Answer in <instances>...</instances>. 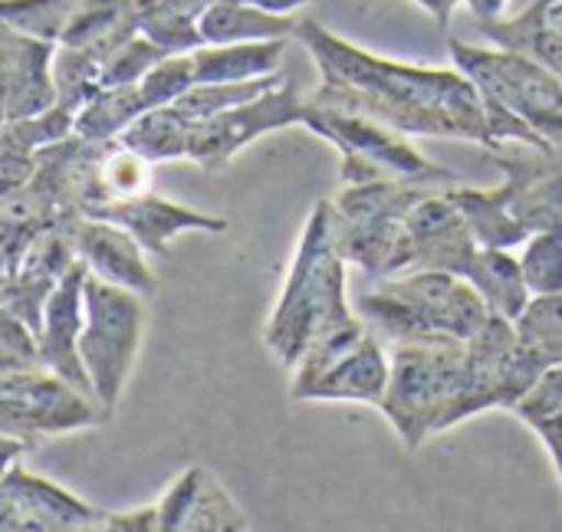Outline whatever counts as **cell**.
Segmentation results:
<instances>
[{"instance_id":"obj_47","label":"cell","mask_w":562,"mask_h":532,"mask_svg":"<svg viewBox=\"0 0 562 532\" xmlns=\"http://www.w3.org/2000/svg\"><path fill=\"white\" fill-rule=\"evenodd\" d=\"M244 3H254V7L270 10V13H296V10H303V7H310L316 0H244Z\"/></svg>"},{"instance_id":"obj_24","label":"cell","mask_w":562,"mask_h":532,"mask_svg":"<svg viewBox=\"0 0 562 532\" xmlns=\"http://www.w3.org/2000/svg\"><path fill=\"white\" fill-rule=\"evenodd\" d=\"M428 191H435V184L402 178L342 184V191L333 197V207L339 217L349 220H405Z\"/></svg>"},{"instance_id":"obj_22","label":"cell","mask_w":562,"mask_h":532,"mask_svg":"<svg viewBox=\"0 0 562 532\" xmlns=\"http://www.w3.org/2000/svg\"><path fill=\"white\" fill-rule=\"evenodd\" d=\"M204 43H250V39H293L300 16L270 13L244 0H214L201 16Z\"/></svg>"},{"instance_id":"obj_36","label":"cell","mask_w":562,"mask_h":532,"mask_svg":"<svg viewBox=\"0 0 562 532\" xmlns=\"http://www.w3.org/2000/svg\"><path fill=\"white\" fill-rule=\"evenodd\" d=\"M191 86H198L191 53H168L161 63H155V66L138 79V92H142V99L148 102V109L178 102Z\"/></svg>"},{"instance_id":"obj_31","label":"cell","mask_w":562,"mask_h":532,"mask_svg":"<svg viewBox=\"0 0 562 532\" xmlns=\"http://www.w3.org/2000/svg\"><path fill=\"white\" fill-rule=\"evenodd\" d=\"M66 135H72V112L53 102L46 112L23 115V118H10L0 128V151L36 155L40 148H46V145L66 138Z\"/></svg>"},{"instance_id":"obj_51","label":"cell","mask_w":562,"mask_h":532,"mask_svg":"<svg viewBox=\"0 0 562 532\" xmlns=\"http://www.w3.org/2000/svg\"><path fill=\"white\" fill-rule=\"evenodd\" d=\"M527 3H530V0H520V3H517V7H527ZM517 7H514V10H517Z\"/></svg>"},{"instance_id":"obj_13","label":"cell","mask_w":562,"mask_h":532,"mask_svg":"<svg viewBox=\"0 0 562 532\" xmlns=\"http://www.w3.org/2000/svg\"><path fill=\"white\" fill-rule=\"evenodd\" d=\"M405 230H408V273L445 270L464 276L474 253L481 250L471 224L464 220L448 188L428 191L405 217Z\"/></svg>"},{"instance_id":"obj_32","label":"cell","mask_w":562,"mask_h":532,"mask_svg":"<svg viewBox=\"0 0 562 532\" xmlns=\"http://www.w3.org/2000/svg\"><path fill=\"white\" fill-rule=\"evenodd\" d=\"M520 342L530 346L540 362L562 365V293L560 296H533L524 316L517 319Z\"/></svg>"},{"instance_id":"obj_42","label":"cell","mask_w":562,"mask_h":532,"mask_svg":"<svg viewBox=\"0 0 562 532\" xmlns=\"http://www.w3.org/2000/svg\"><path fill=\"white\" fill-rule=\"evenodd\" d=\"M102 530L158 532V503H148V507H138V510H122V513H105Z\"/></svg>"},{"instance_id":"obj_23","label":"cell","mask_w":562,"mask_h":532,"mask_svg":"<svg viewBox=\"0 0 562 532\" xmlns=\"http://www.w3.org/2000/svg\"><path fill=\"white\" fill-rule=\"evenodd\" d=\"M464 280L484 296L491 313L520 319L524 309L530 306V290L520 270V257L514 250H497V247H481L464 273Z\"/></svg>"},{"instance_id":"obj_38","label":"cell","mask_w":562,"mask_h":532,"mask_svg":"<svg viewBox=\"0 0 562 532\" xmlns=\"http://www.w3.org/2000/svg\"><path fill=\"white\" fill-rule=\"evenodd\" d=\"M201 477H204V467L191 464L171 480V487L158 500V532H184L198 490H201Z\"/></svg>"},{"instance_id":"obj_45","label":"cell","mask_w":562,"mask_h":532,"mask_svg":"<svg viewBox=\"0 0 562 532\" xmlns=\"http://www.w3.org/2000/svg\"><path fill=\"white\" fill-rule=\"evenodd\" d=\"M412 3H418L438 26H448L451 16H454V10H458L464 0H412Z\"/></svg>"},{"instance_id":"obj_48","label":"cell","mask_w":562,"mask_h":532,"mask_svg":"<svg viewBox=\"0 0 562 532\" xmlns=\"http://www.w3.org/2000/svg\"><path fill=\"white\" fill-rule=\"evenodd\" d=\"M530 3H540L547 23H550L557 33H562V0H530Z\"/></svg>"},{"instance_id":"obj_18","label":"cell","mask_w":562,"mask_h":532,"mask_svg":"<svg viewBox=\"0 0 562 532\" xmlns=\"http://www.w3.org/2000/svg\"><path fill=\"white\" fill-rule=\"evenodd\" d=\"M389 349L369 329L342 359H336L316 382H310L293 401H352L379 408L389 388Z\"/></svg>"},{"instance_id":"obj_12","label":"cell","mask_w":562,"mask_h":532,"mask_svg":"<svg viewBox=\"0 0 562 532\" xmlns=\"http://www.w3.org/2000/svg\"><path fill=\"white\" fill-rule=\"evenodd\" d=\"M102 517L105 513L56 480L26 471L20 461L0 477V532L102 530Z\"/></svg>"},{"instance_id":"obj_14","label":"cell","mask_w":562,"mask_h":532,"mask_svg":"<svg viewBox=\"0 0 562 532\" xmlns=\"http://www.w3.org/2000/svg\"><path fill=\"white\" fill-rule=\"evenodd\" d=\"M92 217H105L119 227H125L145 250L148 257H168V247L175 237L198 230V234H224L231 224L227 217L198 211L191 204L161 197L155 191L135 194V197H119V201H105L99 207L89 211Z\"/></svg>"},{"instance_id":"obj_16","label":"cell","mask_w":562,"mask_h":532,"mask_svg":"<svg viewBox=\"0 0 562 532\" xmlns=\"http://www.w3.org/2000/svg\"><path fill=\"white\" fill-rule=\"evenodd\" d=\"M86 263L76 260L72 270L53 286L46 306H43V319L36 329V352H40V365L49 369L53 375H59L63 382H69L72 388L92 395L82 355H79V332H82V286H86Z\"/></svg>"},{"instance_id":"obj_11","label":"cell","mask_w":562,"mask_h":532,"mask_svg":"<svg viewBox=\"0 0 562 532\" xmlns=\"http://www.w3.org/2000/svg\"><path fill=\"white\" fill-rule=\"evenodd\" d=\"M504 174L501 194L527 234L562 237V145L537 148L524 142H494L481 148Z\"/></svg>"},{"instance_id":"obj_25","label":"cell","mask_w":562,"mask_h":532,"mask_svg":"<svg viewBox=\"0 0 562 532\" xmlns=\"http://www.w3.org/2000/svg\"><path fill=\"white\" fill-rule=\"evenodd\" d=\"M454 204L461 207L464 220L471 224L474 237L481 247H497V250H517L527 244V227L514 217L507 207L501 188H471V184H451L448 188Z\"/></svg>"},{"instance_id":"obj_2","label":"cell","mask_w":562,"mask_h":532,"mask_svg":"<svg viewBox=\"0 0 562 532\" xmlns=\"http://www.w3.org/2000/svg\"><path fill=\"white\" fill-rule=\"evenodd\" d=\"M366 332V319L349 306V263L336 250L333 201H316L263 336L273 359L290 369V398L316 382Z\"/></svg>"},{"instance_id":"obj_34","label":"cell","mask_w":562,"mask_h":532,"mask_svg":"<svg viewBox=\"0 0 562 532\" xmlns=\"http://www.w3.org/2000/svg\"><path fill=\"white\" fill-rule=\"evenodd\" d=\"M72 10L76 0H0V20L43 43L63 39Z\"/></svg>"},{"instance_id":"obj_28","label":"cell","mask_w":562,"mask_h":532,"mask_svg":"<svg viewBox=\"0 0 562 532\" xmlns=\"http://www.w3.org/2000/svg\"><path fill=\"white\" fill-rule=\"evenodd\" d=\"M142 112H148V102L135 86H102L76 115L72 132L89 142H112L119 138Z\"/></svg>"},{"instance_id":"obj_17","label":"cell","mask_w":562,"mask_h":532,"mask_svg":"<svg viewBox=\"0 0 562 532\" xmlns=\"http://www.w3.org/2000/svg\"><path fill=\"white\" fill-rule=\"evenodd\" d=\"M56 43L33 39L0 20V109L10 118L36 115L53 105L49 59Z\"/></svg>"},{"instance_id":"obj_50","label":"cell","mask_w":562,"mask_h":532,"mask_svg":"<svg viewBox=\"0 0 562 532\" xmlns=\"http://www.w3.org/2000/svg\"><path fill=\"white\" fill-rule=\"evenodd\" d=\"M3 273H10V263H7V257H3V250H0V276Z\"/></svg>"},{"instance_id":"obj_33","label":"cell","mask_w":562,"mask_h":532,"mask_svg":"<svg viewBox=\"0 0 562 532\" xmlns=\"http://www.w3.org/2000/svg\"><path fill=\"white\" fill-rule=\"evenodd\" d=\"M250 520L247 513L237 507V500L227 494V487L204 467L201 477V490L194 500V510L188 517L184 532H247Z\"/></svg>"},{"instance_id":"obj_30","label":"cell","mask_w":562,"mask_h":532,"mask_svg":"<svg viewBox=\"0 0 562 532\" xmlns=\"http://www.w3.org/2000/svg\"><path fill=\"white\" fill-rule=\"evenodd\" d=\"M135 16H138V33L148 36L165 53H191L204 46L198 16L165 0H135Z\"/></svg>"},{"instance_id":"obj_10","label":"cell","mask_w":562,"mask_h":532,"mask_svg":"<svg viewBox=\"0 0 562 532\" xmlns=\"http://www.w3.org/2000/svg\"><path fill=\"white\" fill-rule=\"evenodd\" d=\"M303 109H306V95L300 92L293 76H286L263 95L234 105L227 112H217L204 122H194L188 142V161H194L207 174H217L257 138L303 125Z\"/></svg>"},{"instance_id":"obj_37","label":"cell","mask_w":562,"mask_h":532,"mask_svg":"<svg viewBox=\"0 0 562 532\" xmlns=\"http://www.w3.org/2000/svg\"><path fill=\"white\" fill-rule=\"evenodd\" d=\"M168 53L155 46L148 36L135 33L128 43H122L105 63H102V86H135L155 63H161Z\"/></svg>"},{"instance_id":"obj_41","label":"cell","mask_w":562,"mask_h":532,"mask_svg":"<svg viewBox=\"0 0 562 532\" xmlns=\"http://www.w3.org/2000/svg\"><path fill=\"white\" fill-rule=\"evenodd\" d=\"M36 171V155H23V151H0V197L13 194L16 188H23Z\"/></svg>"},{"instance_id":"obj_21","label":"cell","mask_w":562,"mask_h":532,"mask_svg":"<svg viewBox=\"0 0 562 532\" xmlns=\"http://www.w3.org/2000/svg\"><path fill=\"white\" fill-rule=\"evenodd\" d=\"M290 39H250V43H204L191 49L198 82H244L273 76L283 69Z\"/></svg>"},{"instance_id":"obj_1","label":"cell","mask_w":562,"mask_h":532,"mask_svg":"<svg viewBox=\"0 0 562 532\" xmlns=\"http://www.w3.org/2000/svg\"><path fill=\"white\" fill-rule=\"evenodd\" d=\"M293 39L319 69V86L310 95L372 115L405 135L491 145L484 99L458 66H418L379 56L313 16L296 23Z\"/></svg>"},{"instance_id":"obj_20","label":"cell","mask_w":562,"mask_h":532,"mask_svg":"<svg viewBox=\"0 0 562 532\" xmlns=\"http://www.w3.org/2000/svg\"><path fill=\"white\" fill-rule=\"evenodd\" d=\"M135 33H138L135 0H76V10L59 43L86 49L99 63H105Z\"/></svg>"},{"instance_id":"obj_5","label":"cell","mask_w":562,"mask_h":532,"mask_svg":"<svg viewBox=\"0 0 562 532\" xmlns=\"http://www.w3.org/2000/svg\"><path fill=\"white\" fill-rule=\"evenodd\" d=\"M303 128L319 135L339 151V178L342 184H366V181H385V178H402V181H425L435 188H451L461 184L458 171L431 161L412 145V135L362 115L356 109L316 99L306 92V109H303Z\"/></svg>"},{"instance_id":"obj_44","label":"cell","mask_w":562,"mask_h":532,"mask_svg":"<svg viewBox=\"0 0 562 532\" xmlns=\"http://www.w3.org/2000/svg\"><path fill=\"white\" fill-rule=\"evenodd\" d=\"M30 451H33V444H30V441L10 438V434H0V477H3L16 461H23Z\"/></svg>"},{"instance_id":"obj_6","label":"cell","mask_w":562,"mask_h":532,"mask_svg":"<svg viewBox=\"0 0 562 532\" xmlns=\"http://www.w3.org/2000/svg\"><path fill=\"white\" fill-rule=\"evenodd\" d=\"M451 63L477 86L487 105L507 109L550 145H562V76L527 53L448 39Z\"/></svg>"},{"instance_id":"obj_4","label":"cell","mask_w":562,"mask_h":532,"mask_svg":"<svg viewBox=\"0 0 562 532\" xmlns=\"http://www.w3.org/2000/svg\"><path fill=\"white\" fill-rule=\"evenodd\" d=\"M468 339L438 336L389 346V388L379 405L395 438L418 451L448 431V415L464 388Z\"/></svg>"},{"instance_id":"obj_27","label":"cell","mask_w":562,"mask_h":532,"mask_svg":"<svg viewBox=\"0 0 562 532\" xmlns=\"http://www.w3.org/2000/svg\"><path fill=\"white\" fill-rule=\"evenodd\" d=\"M191 128H194V122L171 102V105H155V109L142 112L119 135V142L128 145L132 151H138L142 158H148L151 165H165V161L188 158Z\"/></svg>"},{"instance_id":"obj_49","label":"cell","mask_w":562,"mask_h":532,"mask_svg":"<svg viewBox=\"0 0 562 532\" xmlns=\"http://www.w3.org/2000/svg\"><path fill=\"white\" fill-rule=\"evenodd\" d=\"M165 3H171V7H178V10H184V13H194V16H201L214 0H165Z\"/></svg>"},{"instance_id":"obj_35","label":"cell","mask_w":562,"mask_h":532,"mask_svg":"<svg viewBox=\"0 0 562 532\" xmlns=\"http://www.w3.org/2000/svg\"><path fill=\"white\" fill-rule=\"evenodd\" d=\"M520 270L530 296H560L562 293V237L560 234H530L520 247Z\"/></svg>"},{"instance_id":"obj_7","label":"cell","mask_w":562,"mask_h":532,"mask_svg":"<svg viewBox=\"0 0 562 532\" xmlns=\"http://www.w3.org/2000/svg\"><path fill=\"white\" fill-rule=\"evenodd\" d=\"M142 332H145V296L89 273L82 286L79 355L92 385V398L109 415H115L125 395V385L132 378L142 349Z\"/></svg>"},{"instance_id":"obj_8","label":"cell","mask_w":562,"mask_h":532,"mask_svg":"<svg viewBox=\"0 0 562 532\" xmlns=\"http://www.w3.org/2000/svg\"><path fill=\"white\" fill-rule=\"evenodd\" d=\"M547 372L540 355L520 342L517 322L491 313L487 322L468 339L464 388L448 415V431L484 411H514V405Z\"/></svg>"},{"instance_id":"obj_39","label":"cell","mask_w":562,"mask_h":532,"mask_svg":"<svg viewBox=\"0 0 562 532\" xmlns=\"http://www.w3.org/2000/svg\"><path fill=\"white\" fill-rule=\"evenodd\" d=\"M33 365H40L33 329L20 316H13L7 306H0V372L33 369Z\"/></svg>"},{"instance_id":"obj_46","label":"cell","mask_w":562,"mask_h":532,"mask_svg":"<svg viewBox=\"0 0 562 532\" xmlns=\"http://www.w3.org/2000/svg\"><path fill=\"white\" fill-rule=\"evenodd\" d=\"M464 3L474 13V20H491L510 10V0H464Z\"/></svg>"},{"instance_id":"obj_29","label":"cell","mask_w":562,"mask_h":532,"mask_svg":"<svg viewBox=\"0 0 562 532\" xmlns=\"http://www.w3.org/2000/svg\"><path fill=\"white\" fill-rule=\"evenodd\" d=\"M49 82H53V102L76 115L102 89V63L86 49L56 43L49 59Z\"/></svg>"},{"instance_id":"obj_3","label":"cell","mask_w":562,"mask_h":532,"mask_svg":"<svg viewBox=\"0 0 562 532\" xmlns=\"http://www.w3.org/2000/svg\"><path fill=\"white\" fill-rule=\"evenodd\" d=\"M356 309L385 349L438 336L471 339L491 316L484 296L464 276L445 270L372 280V290L356 299Z\"/></svg>"},{"instance_id":"obj_43","label":"cell","mask_w":562,"mask_h":532,"mask_svg":"<svg viewBox=\"0 0 562 532\" xmlns=\"http://www.w3.org/2000/svg\"><path fill=\"white\" fill-rule=\"evenodd\" d=\"M530 431L543 441V448H547V454H550V461L557 467V477H560L562 484V415H553L547 421H537Z\"/></svg>"},{"instance_id":"obj_9","label":"cell","mask_w":562,"mask_h":532,"mask_svg":"<svg viewBox=\"0 0 562 532\" xmlns=\"http://www.w3.org/2000/svg\"><path fill=\"white\" fill-rule=\"evenodd\" d=\"M112 415L86 392L72 388L43 365L0 372V434L36 444L102 428Z\"/></svg>"},{"instance_id":"obj_40","label":"cell","mask_w":562,"mask_h":532,"mask_svg":"<svg viewBox=\"0 0 562 532\" xmlns=\"http://www.w3.org/2000/svg\"><path fill=\"white\" fill-rule=\"evenodd\" d=\"M514 418H520L527 428H533L537 421H547L553 415H562V365H550L533 388L514 405L510 411Z\"/></svg>"},{"instance_id":"obj_19","label":"cell","mask_w":562,"mask_h":532,"mask_svg":"<svg viewBox=\"0 0 562 532\" xmlns=\"http://www.w3.org/2000/svg\"><path fill=\"white\" fill-rule=\"evenodd\" d=\"M336 250L349 267H359L369 280L408 273V230L405 220H349L333 207Z\"/></svg>"},{"instance_id":"obj_15","label":"cell","mask_w":562,"mask_h":532,"mask_svg":"<svg viewBox=\"0 0 562 532\" xmlns=\"http://www.w3.org/2000/svg\"><path fill=\"white\" fill-rule=\"evenodd\" d=\"M72 247L86 270L105 283L125 286L138 296L158 293V273L148 263V250L119 224L92 214H79L72 220Z\"/></svg>"},{"instance_id":"obj_26","label":"cell","mask_w":562,"mask_h":532,"mask_svg":"<svg viewBox=\"0 0 562 532\" xmlns=\"http://www.w3.org/2000/svg\"><path fill=\"white\" fill-rule=\"evenodd\" d=\"M151 168L155 165L148 158H142L119 138L105 142V148L95 161V171L89 178V188H86L82 214H89L92 207H99L105 201L135 197V194L151 191Z\"/></svg>"}]
</instances>
